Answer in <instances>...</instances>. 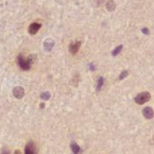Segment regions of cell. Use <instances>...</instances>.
I'll list each match as a JSON object with an SVG mask.
<instances>
[{
	"label": "cell",
	"mask_w": 154,
	"mask_h": 154,
	"mask_svg": "<svg viewBox=\"0 0 154 154\" xmlns=\"http://www.w3.org/2000/svg\"><path fill=\"white\" fill-rule=\"evenodd\" d=\"M17 63H19V67L22 70H24V71H28V70H29L30 67H31V63H32L31 56H30L29 59L26 60L23 57V55L19 54V56H17Z\"/></svg>",
	"instance_id": "cell-1"
},
{
	"label": "cell",
	"mask_w": 154,
	"mask_h": 154,
	"mask_svg": "<svg viewBox=\"0 0 154 154\" xmlns=\"http://www.w3.org/2000/svg\"><path fill=\"white\" fill-rule=\"evenodd\" d=\"M151 98V95L149 92H142V93L139 94L135 97V102L139 105H144L145 103L149 102Z\"/></svg>",
	"instance_id": "cell-2"
},
{
	"label": "cell",
	"mask_w": 154,
	"mask_h": 154,
	"mask_svg": "<svg viewBox=\"0 0 154 154\" xmlns=\"http://www.w3.org/2000/svg\"><path fill=\"white\" fill-rule=\"evenodd\" d=\"M13 95H14V96L17 99H21L25 95V91L22 87L17 86L13 89Z\"/></svg>",
	"instance_id": "cell-3"
},
{
	"label": "cell",
	"mask_w": 154,
	"mask_h": 154,
	"mask_svg": "<svg viewBox=\"0 0 154 154\" xmlns=\"http://www.w3.org/2000/svg\"><path fill=\"white\" fill-rule=\"evenodd\" d=\"M25 154H36V146L34 142H29L26 145Z\"/></svg>",
	"instance_id": "cell-4"
},
{
	"label": "cell",
	"mask_w": 154,
	"mask_h": 154,
	"mask_svg": "<svg viewBox=\"0 0 154 154\" xmlns=\"http://www.w3.org/2000/svg\"><path fill=\"white\" fill-rule=\"evenodd\" d=\"M80 46H81V42H80V41H76V42H74V43L70 44V46H69V51H70V52H71L73 55L76 54L77 52L79 51Z\"/></svg>",
	"instance_id": "cell-5"
},
{
	"label": "cell",
	"mask_w": 154,
	"mask_h": 154,
	"mask_svg": "<svg viewBox=\"0 0 154 154\" xmlns=\"http://www.w3.org/2000/svg\"><path fill=\"white\" fill-rule=\"evenodd\" d=\"M41 25L39 24V23H32V24H30L29 27V34L35 35L39 31V29H41Z\"/></svg>",
	"instance_id": "cell-6"
},
{
	"label": "cell",
	"mask_w": 154,
	"mask_h": 154,
	"mask_svg": "<svg viewBox=\"0 0 154 154\" xmlns=\"http://www.w3.org/2000/svg\"><path fill=\"white\" fill-rule=\"evenodd\" d=\"M143 116L145 117V118H147V119H151V118H152L154 117V111L153 109L151 107H145L143 109Z\"/></svg>",
	"instance_id": "cell-7"
},
{
	"label": "cell",
	"mask_w": 154,
	"mask_h": 154,
	"mask_svg": "<svg viewBox=\"0 0 154 154\" xmlns=\"http://www.w3.org/2000/svg\"><path fill=\"white\" fill-rule=\"evenodd\" d=\"M44 48H45L46 51H51L52 49V47L54 46V41H52L51 39H47L45 41H44Z\"/></svg>",
	"instance_id": "cell-8"
},
{
	"label": "cell",
	"mask_w": 154,
	"mask_h": 154,
	"mask_svg": "<svg viewBox=\"0 0 154 154\" xmlns=\"http://www.w3.org/2000/svg\"><path fill=\"white\" fill-rule=\"evenodd\" d=\"M71 149H72V151H73V154H79L80 153V147L78 146L77 145V143H75V142H72L71 143Z\"/></svg>",
	"instance_id": "cell-9"
},
{
	"label": "cell",
	"mask_w": 154,
	"mask_h": 154,
	"mask_svg": "<svg viewBox=\"0 0 154 154\" xmlns=\"http://www.w3.org/2000/svg\"><path fill=\"white\" fill-rule=\"evenodd\" d=\"M107 9L108 10V11H114V9L116 8V3L113 1V0H109V1H107Z\"/></svg>",
	"instance_id": "cell-10"
},
{
	"label": "cell",
	"mask_w": 154,
	"mask_h": 154,
	"mask_svg": "<svg viewBox=\"0 0 154 154\" xmlns=\"http://www.w3.org/2000/svg\"><path fill=\"white\" fill-rule=\"evenodd\" d=\"M103 85H104V78L99 77L98 81H97V85H96V91L99 92L101 90V88H102Z\"/></svg>",
	"instance_id": "cell-11"
},
{
	"label": "cell",
	"mask_w": 154,
	"mask_h": 154,
	"mask_svg": "<svg viewBox=\"0 0 154 154\" xmlns=\"http://www.w3.org/2000/svg\"><path fill=\"white\" fill-rule=\"evenodd\" d=\"M122 48H123L122 45H119V46L116 47L115 49H114V51H112V55H113V56H117V55L122 51Z\"/></svg>",
	"instance_id": "cell-12"
},
{
	"label": "cell",
	"mask_w": 154,
	"mask_h": 154,
	"mask_svg": "<svg viewBox=\"0 0 154 154\" xmlns=\"http://www.w3.org/2000/svg\"><path fill=\"white\" fill-rule=\"evenodd\" d=\"M41 98L43 100H49L51 98V94L49 92H44V93L41 95Z\"/></svg>",
	"instance_id": "cell-13"
},
{
	"label": "cell",
	"mask_w": 154,
	"mask_h": 154,
	"mask_svg": "<svg viewBox=\"0 0 154 154\" xmlns=\"http://www.w3.org/2000/svg\"><path fill=\"white\" fill-rule=\"evenodd\" d=\"M127 75H129V72H127V70H125V71H123V72L119 74V76H118V79H119V80H123V79H125Z\"/></svg>",
	"instance_id": "cell-14"
},
{
	"label": "cell",
	"mask_w": 154,
	"mask_h": 154,
	"mask_svg": "<svg viewBox=\"0 0 154 154\" xmlns=\"http://www.w3.org/2000/svg\"><path fill=\"white\" fill-rule=\"evenodd\" d=\"M141 31H142L144 34H146V35H148V34L149 33V30L148 28H143V29H141Z\"/></svg>",
	"instance_id": "cell-15"
},
{
	"label": "cell",
	"mask_w": 154,
	"mask_h": 154,
	"mask_svg": "<svg viewBox=\"0 0 154 154\" xmlns=\"http://www.w3.org/2000/svg\"><path fill=\"white\" fill-rule=\"evenodd\" d=\"M89 68H90V69H93V71H94V69H95V66H94L93 64H90V65H89Z\"/></svg>",
	"instance_id": "cell-16"
},
{
	"label": "cell",
	"mask_w": 154,
	"mask_h": 154,
	"mask_svg": "<svg viewBox=\"0 0 154 154\" xmlns=\"http://www.w3.org/2000/svg\"><path fill=\"white\" fill-rule=\"evenodd\" d=\"M15 154H22V153L20 152V151H19V149H17V151H15Z\"/></svg>",
	"instance_id": "cell-17"
},
{
	"label": "cell",
	"mask_w": 154,
	"mask_h": 154,
	"mask_svg": "<svg viewBox=\"0 0 154 154\" xmlns=\"http://www.w3.org/2000/svg\"><path fill=\"white\" fill-rule=\"evenodd\" d=\"M44 107H45V105H44L43 103L39 105V107H41V108H44Z\"/></svg>",
	"instance_id": "cell-18"
},
{
	"label": "cell",
	"mask_w": 154,
	"mask_h": 154,
	"mask_svg": "<svg viewBox=\"0 0 154 154\" xmlns=\"http://www.w3.org/2000/svg\"><path fill=\"white\" fill-rule=\"evenodd\" d=\"M2 154H9V152L7 151H4L2 152Z\"/></svg>",
	"instance_id": "cell-19"
}]
</instances>
